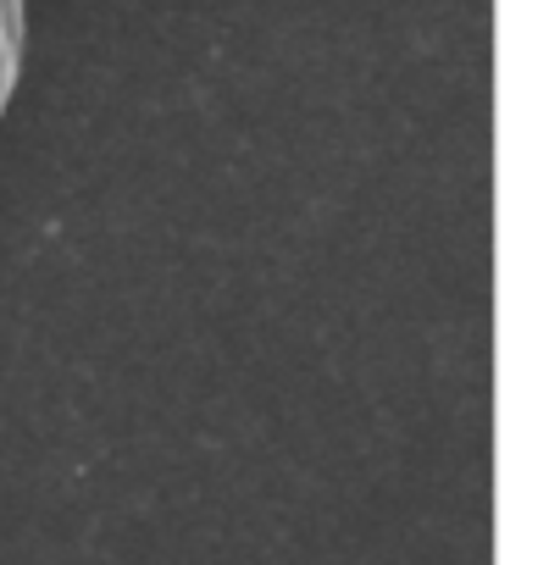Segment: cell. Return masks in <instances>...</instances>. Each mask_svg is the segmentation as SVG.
<instances>
[{"label":"cell","mask_w":560,"mask_h":565,"mask_svg":"<svg viewBox=\"0 0 560 565\" xmlns=\"http://www.w3.org/2000/svg\"><path fill=\"white\" fill-rule=\"evenodd\" d=\"M23 34H29V0H0V117H7L23 73Z\"/></svg>","instance_id":"1"}]
</instances>
